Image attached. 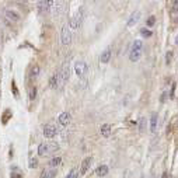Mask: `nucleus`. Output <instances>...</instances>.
Returning a JSON list of instances; mask_svg holds the SVG:
<instances>
[{"mask_svg": "<svg viewBox=\"0 0 178 178\" xmlns=\"http://www.w3.org/2000/svg\"><path fill=\"white\" fill-rule=\"evenodd\" d=\"M59 149V146L56 143H41L38 146V154L39 156H46L51 151H55V150Z\"/></svg>", "mask_w": 178, "mask_h": 178, "instance_id": "nucleus-1", "label": "nucleus"}, {"mask_svg": "<svg viewBox=\"0 0 178 178\" xmlns=\"http://www.w3.org/2000/svg\"><path fill=\"white\" fill-rule=\"evenodd\" d=\"M61 39L63 45H69L72 42V31H70L69 25H63L61 31Z\"/></svg>", "mask_w": 178, "mask_h": 178, "instance_id": "nucleus-2", "label": "nucleus"}, {"mask_svg": "<svg viewBox=\"0 0 178 178\" xmlns=\"http://www.w3.org/2000/svg\"><path fill=\"white\" fill-rule=\"evenodd\" d=\"M81 21H83V11L79 10L76 16L72 17V20L69 21V28L70 30H77L81 25Z\"/></svg>", "mask_w": 178, "mask_h": 178, "instance_id": "nucleus-3", "label": "nucleus"}, {"mask_svg": "<svg viewBox=\"0 0 178 178\" xmlns=\"http://www.w3.org/2000/svg\"><path fill=\"white\" fill-rule=\"evenodd\" d=\"M56 133H58V129H56V126H55V125L48 123V125L44 126V136H45V138L52 139V138L56 136Z\"/></svg>", "mask_w": 178, "mask_h": 178, "instance_id": "nucleus-4", "label": "nucleus"}, {"mask_svg": "<svg viewBox=\"0 0 178 178\" xmlns=\"http://www.w3.org/2000/svg\"><path fill=\"white\" fill-rule=\"evenodd\" d=\"M74 70H76V74L79 77L86 76V73H87V65H86V62H83V61L76 62V65H74Z\"/></svg>", "mask_w": 178, "mask_h": 178, "instance_id": "nucleus-5", "label": "nucleus"}, {"mask_svg": "<svg viewBox=\"0 0 178 178\" xmlns=\"http://www.w3.org/2000/svg\"><path fill=\"white\" fill-rule=\"evenodd\" d=\"M59 76H61V84H65L66 81L69 80V76H70V69H69V65H67V62H66L63 67H62L61 73H59Z\"/></svg>", "mask_w": 178, "mask_h": 178, "instance_id": "nucleus-6", "label": "nucleus"}, {"mask_svg": "<svg viewBox=\"0 0 178 178\" xmlns=\"http://www.w3.org/2000/svg\"><path fill=\"white\" fill-rule=\"evenodd\" d=\"M140 16H142V14H140L139 10H138V11H133L132 14H130L129 18H128V21H126V27H133V25L136 24L139 20H140Z\"/></svg>", "mask_w": 178, "mask_h": 178, "instance_id": "nucleus-7", "label": "nucleus"}, {"mask_svg": "<svg viewBox=\"0 0 178 178\" xmlns=\"http://www.w3.org/2000/svg\"><path fill=\"white\" fill-rule=\"evenodd\" d=\"M91 163H93V158L91 157H86L83 161H81V166H80V174L84 175L87 171H89V168L91 167Z\"/></svg>", "mask_w": 178, "mask_h": 178, "instance_id": "nucleus-8", "label": "nucleus"}, {"mask_svg": "<svg viewBox=\"0 0 178 178\" xmlns=\"http://www.w3.org/2000/svg\"><path fill=\"white\" fill-rule=\"evenodd\" d=\"M157 123H158V114L153 112L150 117V132H156L157 129Z\"/></svg>", "mask_w": 178, "mask_h": 178, "instance_id": "nucleus-9", "label": "nucleus"}, {"mask_svg": "<svg viewBox=\"0 0 178 178\" xmlns=\"http://www.w3.org/2000/svg\"><path fill=\"white\" fill-rule=\"evenodd\" d=\"M58 121H59V123H61L62 126H67L70 122V114L69 112H62L61 115H59V118H58Z\"/></svg>", "mask_w": 178, "mask_h": 178, "instance_id": "nucleus-10", "label": "nucleus"}, {"mask_svg": "<svg viewBox=\"0 0 178 178\" xmlns=\"http://www.w3.org/2000/svg\"><path fill=\"white\" fill-rule=\"evenodd\" d=\"M4 14H6V17H7L8 20H13V21H18V20H20V14H18L17 11H14V10H11V8H7Z\"/></svg>", "mask_w": 178, "mask_h": 178, "instance_id": "nucleus-11", "label": "nucleus"}, {"mask_svg": "<svg viewBox=\"0 0 178 178\" xmlns=\"http://www.w3.org/2000/svg\"><path fill=\"white\" fill-rule=\"evenodd\" d=\"M142 56V51H139V49H130L129 52V59L130 62H138Z\"/></svg>", "mask_w": 178, "mask_h": 178, "instance_id": "nucleus-12", "label": "nucleus"}, {"mask_svg": "<svg viewBox=\"0 0 178 178\" xmlns=\"http://www.w3.org/2000/svg\"><path fill=\"white\" fill-rule=\"evenodd\" d=\"M61 83V76H59V73H55L52 77H51V81H49V86L52 87V89H56L58 86Z\"/></svg>", "mask_w": 178, "mask_h": 178, "instance_id": "nucleus-13", "label": "nucleus"}, {"mask_svg": "<svg viewBox=\"0 0 178 178\" xmlns=\"http://www.w3.org/2000/svg\"><path fill=\"white\" fill-rule=\"evenodd\" d=\"M108 171H109L108 166H104V164H102V166H100L97 170H95V174H97L98 177H105V175L108 174Z\"/></svg>", "mask_w": 178, "mask_h": 178, "instance_id": "nucleus-14", "label": "nucleus"}, {"mask_svg": "<svg viewBox=\"0 0 178 178\" xmlns=\"http://www.w3.org/2000/svg\"><path fill=\"white\" fill-rule=\"evenodd\" d=\"M111 55H112V53H111V49H109V48L105 49V51L101 53V58H100L102 63H108L109 59H111Z\"/></svg>", "mask_w": 178, "mask_h": 178, "instance_id": "nucleus-15", "label": "nucleus"}, {"mask_svg": "<svg viewBox=\"0 0 178 178\" xmlns=\"http://www.w3.org/2000/svg\"><path fill=\"white\" fill-rule=\"evenodd\" d=\"M52 4H53V2H39V3H38V7H39L41 11H45V10L48 11Z\"/></svg>", "mask_w": 178, "mask_h": 178, "instance_id": "nucleus-16", "label": "nucleus"}, {"mask_svg": "<svg viewBox=\"0 0 178 178\" xmlns=\"http://www.w3.org/2000/svg\"><path fill=\"white\" fill-rule=\"evenodd\" d=\"M101 135H102V136H105V138L111 136V125L104 123V125L101 126Z\"/></svg>", "mask_w": 178, "mask_h": 178, "instance_id": "nucleus-17", "label": "nucleus"}, {"mask_svg": "<svg viewBox=\"0 0 178 178\" xmlns=\"http://www.w3.org/2000/svg\"><path fill=\"white\" fill-rule=\"evenodd\" d=\"M55 175H56L55 170H44L41 174V178H55Z\"/></svg>", "mask_w": 178, "mask_h": 178, "instance_id": "nucleus-18", "label": "nucleus"}, {"mask_svg": "<svg viewBox=\"0 0 178 178\" xmlns=\"http://www.w3.org/2000/svg\"><path fill=\"white\" fill-rule=\"evenodd\" d=\"M61 163H62V158L59 157V156H58V157H53L52 160L49 161V167H51V168H56Z\"/></svg>", "mask_w": 178, "mask_h": 178, "instance_id": "nucleus-19", "label": "nucleus"}, {"mask_svg": "<svg viewBox=\"0 0 178 178\" xmlns=\"http://www.w3.org/2000/svg\"><path fill=\"white\" fill-rule=\"evenodd\" d=\"M142 48H143V42L140 39H136V41H133L130 49H139V51H142Z\"/></svg>", "mask_w": 178, "mask_h": 178, "instance_id": "nucleus-20", "label": "nucleus"}, {"mask_svg": "<svg viewBox=\"0 0 178 178\" xmlns=\"http://www.w3.org/2000/svg\"><path fill=\"white\" fill-rule=\"evenodd\" d=\"M28 97H30V100H35V97H36V87H34V86H31V87H30V90H28Z\"/></svg>", "mask_w": 178, "mask_h": 178, "instance_id": "nucleus-21", "label": "nucleus"}, {"mask_svg": "<svg viewBox=\"0 0 178 178\" xmlns=\"http://www.w3.org/2000/svg\"><path fill=\"white\" fill-rule=\"evenodd\" d=\"M140 34H142V36H145V38H150V36L153 35V33H151V31H150L147 27H146V28H142V30H140Z\"/></svg>", "mask_w": 178, "mask_h": 178, "instance_id": "nucleus-22", "label": "nucleus"}, {"mask_svg": "<svg viewBox=\"0 0 178 178\" xmlns=\"http://www.w3.org/2000/svg\"><path fill=\"white\" fill-rule=\"evenodd\" d=\"M146 123H147L146 118H140V121H139V130H140V132H145V129H146Z\"/></svg>", "mask_w": 178, "mask_h": 178, "instance_id": "nucleus-23", "label": "nucleus"}, {"mask_svg": "<svg viewBox=\"0 0 178 178\" xmlns=\"http://www.w3.org/2000/svg\"><path fill=\"white\" fill-rule=\"evenodd\" d=\"M31 76H33V77H38V76H39V66H38V65H35V66L31 67Z\"/></svg>", "mask_w": 178, "mask_h": 178, "instance_id": "nucleus-24", "label": "nucleus"}, {"mask_svg": "<svg viewBox=\"0 0 178 178\" xmlns=\"http://www.w3.org/2000/svg\"><path fill=\"white\" fill-rule=\"evenodd\" d=\"M66 178H79V170H77V168H73L69 174L66 175Z\"/></svg>", "mask_w": 178, "mask_h": 178, "instance_id": "nucleus-25", "label": "nucleus"}, {"mask_svg": "<svg viewBox=\"0 0 178 178\" xmlns=\"http://www.w3.org/2000/svg\"><path fill=\"white\" fill-rule=\"evenodd\" d=\"M154 24H156V17L150 16L149 18H147V21H146V25H147V27H153Z\"/></svg>", "mask_w": 178, "mask_h": 178, "instance_id": "nucleus-26", "label": "nucleus"}, {"mask_svg": "<svg viewBox=\"0 0 178 178\" xmlns=\"http://www.w3.org/2000/svg\"><path fill=\"white\" fill-rule=\"evenodd\" d=\"M28 164H30V168H36V167H38V160H36L35 157H31Z\"/></svg>", "mask_w": 178, "mask_h": 178, "instance_id": "nucleus-27", "label": "nucleus"}, {"mask_svg": "<svg viewBox=\"0 0 178 178\" xmlns=\"http://www.w3.org/2000/svg\"><path fill=\"white\" fill-rule=\"evenodd\" d=\"M171 59H173V52L168 51L167 55H166V63H167V65H170V63H171Z\"/></svg>", "mask_w": 178, "mask_h": 178, "instance_id": "nucleus-28", "label": "nucleus"}, {"mask_svg": "<svg viewBox=\"0 0 178 178\" xmlns=\"http://www.w3.org/2000/svg\"><path fill=\"white\" fill-rule=\"evenodd\" d=\"M11 90H13V93H14V95H16V97H18V91H17L16 81H14V80H13V83H11Z\"/></svg>", "mask_w": 178, "mask_h": 178, "instance_id": "nucleus-29", "label": "nucleus"}, {"mask_svg": "<svg viewBox=\"0 0 178 178\" xmlns=\"http://www.w3.org/2000/svg\"><path fill=\"white\" fill-rule=\"evenodd\" d=\"M178 10V2H173V11H177Z\"/></svg>", "mask_w": 178, "mask_h": 178, "instance_id": "nucleus-30", "label": "nucleus"}, {"mask_svg": "<svg viewBox=\"0 0 178 178\" xmlns=\"http://www.w3.org/2000/svg\"><path fill=\"white\" fill-rule=\"evenodd\" d=\"M11 178H23V177H21L20 174H14V173H13V174H11Z\"/></svg>", "mask_w": 178, "mask_h": 178, "instance_id": "nucleus-31", "label": "nucleus"}, {"mask_svg": "<svg viewBox=\"0 0 178 178\" xmlns=\"http://www.w3.org/2000/svg\"><path fill=\"white\" fill-rule=\"evenodd\" d=\"M161 178H170V177H168V174H167V173H163Z\"/></svg>", "mask_w": 178, "mask_h": 178, "instance_id": "nucleus-32", "label": "nucleus"}, {"mask_svg": "<svg viewBox=\"0 0 178 178\" xmlns=\"http://www.w3.org/2000/svg\"><path fill=\"white\" fill-rule=\"evenodd\" d=\"M175 45H177V46H178V35L175 36Z\"/></svg>", "mask_w": 178, "mask_h": 178, "instance_id": "nucleus-33", "label": "nucleus"}]
</instances>
